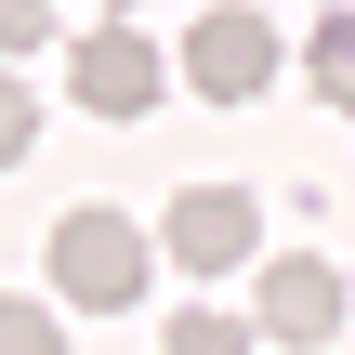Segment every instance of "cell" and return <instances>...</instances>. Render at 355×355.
Returning <instances> with one entry per match:
<instances>
[{"mask_svg": "<svg viewBox=\"0 0 355 355\" xmlns=\"http://www.w3.org/2000/svg\"><path fill=\"white\" fill-rule=\"evenodd\" d=\"M145 224L132 211H66L53 224V303H79V316H132L145 303Z\"/></svg>", "mask_w": 355, "mask_h": 355, "instance_id": "obj_1", "label": "cell"}, {"mask_svg": "<svg viewBox=\"0 0 355 355\" xmlns=\"http://www.w3.org/2000/svg\"><path fill=\"white\" fill-rule=\"evenodd\" d=\"M277 66H290V40H277L250 0H211V13L184 26V92H211V105H250V92H277Z\"/></svg>", "mask_w": 355, "mask_h": 355, "instance_id": "obj_2", "label": "cell"}, {"mask_svg": "<svg viewBox=\"0 0 355 355\" xmlns=\"http://www.w3.org/2000/svg\"><path fill=\"white\" fill-rule=\"evenodd\" d=\"M158 92H171V66H158V40H145L132 13H105V26L66 53V105H79V119H145Z\"/></svg>", "mask_w": 355, "mask_h": 355, "instance_id": "obj_3", "label": "cell"}, {"mask_svg": "<svg viewBox=\"0 0 355 355\" xmlns=\"http://www.w3.org/2000/svg\"><path fill=\"white\" fill-rule=\"evenodd\" d=\"M250 250H263L250 184H184V198L158 211V263H171V277H237Z\"/></svg>", "mask_w": 355, "mask_h": 355, "instance_id": "obj_4", "label": "cell"}, {"mask_svg": "<svg viewBox=\"0 0 355 355\" xmlns=\"http://www.w3.org/2000/svg\"><path fill=\"white\" fill-rule=\"evenodd\" d=\"M250 329L290 355H316L343 329V263H316V250H290V263H263V290H250Z\"/></svg>", "mask_w": 355, "mask_h": 355, "instance_id": "obj_5", "label": "cell"}, {"mask_svg": "<svg viewBox=\"0 0 355 355\" xmlns=\"http://www.w3.org/2000/svg\"><path fill=\"white\" fill-rule=\"evenodd\" d=\"M303 79H316V105H355V0H329V13H316Z\"/></svg>", "mask_w": 355, "mask_h": 355, "instance_id": "obj_6", "label": "cell"}, {"mask_svg": "<svg viewBox=\"0 0 355 355\" xmlns=\"http://www.w3.org/2000/svg\"><path fill=\"white\" fill-rule=\"evenodd\" d=\"M0 355H66V316L40 290H0Z\"/></svg>", "mask_w": 355, "mask_h": 355, "instance_id": "obj_7", "label": "cell"}, {"mask_svg": "<svg viewBox=\"0 0 355 355\" xmlns=\"http://www.w3.org/2000/svg\"><path fill=\"white\" fill-rule=\"evenodd\" d=\"M158 355H250V316H211V303H184V316L158 329Z\"/></svg>", "mask_w": 355, "mask_h": 355, "instance_id": "obj_8", "label": "cell"}, {"mask_svg": "<svg viewBox=\"0 0 355 355\" xmlns=\"http://www.w3.org/2000/svg\"><path fill=\"white\" fill-rule=\"evenodd\" d=\"M0 158H40V92L0 66Z\"/></svg>", "mask_w": 355, "mask_h": 355, "instance_id": "obj_9", "label": "cell"}, {"mask_svg": "<svg viewBox=\"0 0 355 355\" xmlns=\"http://www.w3.org/2000/svg\"><path fill=\"white\" fill-rule=\"evenodd\" d=\"M0 53H53V0H0Z\"/></svg>", "mask_w": 355, "mask_h": 355, "instance_id": "obj_10", "label": "cell"}, {"mask_svg": "<svg viewBox=\"0 0 355 355\" xmlns=\"http://www.w3.org/2000/svg\"><path fill=\"white\" fill-rule=\"evenodd\" d=\"M105 13H132V0H105Z\"/></svg>", "mask_w": 355, "mask_h": 355, "instance_id": "obj_11", "label": "cell"}]
</instances>
